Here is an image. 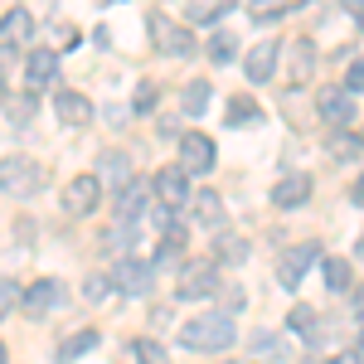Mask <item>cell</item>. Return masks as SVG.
I'll return each mask as SVG.
<instances>
[{"label": "cell", "mask_w": 364, "mask_h": 364, "mask_svg": "<svg viewBox=\"0 0 364 364\" xmlns=\"http://www.w3.org/2000/svg\"><path fill=\"white\" fill-rule=\"evenodd\" d=\"M233 336H238L233 316H228V311H209V316H195V321H185L175 340H180L185 350H204V355H219V350H228V345H233Z\"/></svg>", "instance_id": "1"}, {"label": "cell", "mask_w": 364, "mask_h": 364, "mask_svg": "<svg viewBox=\"0 0 364 364\" xmlns=\"http://www.w3.org/2000/svg\"><path fill=\"white\" fill-rule=\"evenodd\" d=\"M44 185V166L29 161V156H5L0 161V190L5 199H34Z\"/></svg>", "instance_id": "2"}, {"label": "cell", "mask_w": 364, "mask_h": 364, "mask_svg": "<svg viewBox=\"0 0 364 364\" xmlns=\"http://www.w3.org/2000/svg\"><path fill=\"white\" fill-rule=\"evenodd\" d=\"M146 29H151V39H156V49L170 58H190L195 54V34L185 25H170V15L166 10H151L146 15Z\"/></svg>", "instance_id": "3"}, {"label": "cell", "mask_w": 364, "mask_h": 364, "mask_svg": "<svg viewBox=\"0 0 364 364\" xmlns=\"http://www.w3.org/2000/svg\"><path fill=\"white\" fill-rule=\"evenodd\" d=\"M214 287H219V262H214V257H199V262H190V267L180 272L175 296H180V301H204V296H214Z\"/></svg>", "instance_id": "4"}, {"label": "cell", "mask_w": 364, "mask_h": 364, "mask_svg": "<svg viewBox=\"0 0 364 364\" xmlns=\"http://www.w3.org/2000/svg\"><path fill=\"white\" fill-rule=\"evenodd\" d=\"M97 199H102V180L97 175H73L63 185V214L68 219H87L97 209Z\"/></svg>", "instance_id": "5"}, {"label": "cell", "mask_w": 364, "mask_h": 364, "mask_svg": "<svg viewBox=\"0 0 364 364\" xmlns=\"http://www.w3.org/2000/svg\"><path fill=\"white\" fill-rule=\"evenodd\" d=\"M151 190H156V199L166 204V209H180V204H190V170L185 166H166L156 170V180H151Z\"/></svg>", "instance_id": "6"}, {"label": "cell", "mask_w": 364, "mask_h": 364, "mask_svg": "<svg viewBox=\"0 0 364 364\" xmlns=\"http://www.w3.org/2000/svg\"><path fill=\"white\" fill-rule=\"evenodd\" d=\"M316 107H321V117H326L336 132H345V127L355 122V92H350L345 83H331L321 97H316Z\"/></svg>", "instance_id": "7"}, {"label": "cell", "mask_w": 364, "mask_h": 364, "mask_svg": "<svg viewBox=\"0 0 364 364\" xmlns=\"http://www.w3.org/2000/svg\"><path fill=\"white\" fill-rule=\"evenodd\" d=\"M316 63H321L316 39H291V49H287V83H291V87H311Z\"/></svg>", "instance_id": "8"}, {"label": "cell", "mask_w": 364, "mask_h": 364, "mask_svg": "<svg viewBox=\"0 0 364 364\" xmlns=\"http://www.w3.org/2000/svg\"><path fill=\"white\" fill-rule=\"evenodd\" d=\"M151 277H156V267H151L146 257H122L117 272H112L122 296H146V291H151Z\"/></svg>", "instance_id": "9"}, {"label": "cell", "mask_w": 364, "mask_h": 364, "mask_svg": "<svg viewBox=\"0 0 364 364\" xmlns=\"http://www.w3.org/2000/svg\"><path fill=\"white\" fill-rule=\"evenodd\" d=\"M214 161H219V151H214V141L204 136V132H185L180 136V166L190 170V175L214 170Z\"/></svg>", "instance_id": "10"}, {"label": "cell", "mask_w": 364, "mask_h": 364, "mask_svg": "<svg viewBox=\"0 0 364 364\" xmlns=\"http://www.w3.org/2000/svg\"><path fill=\"white\" fill-rule=\"evenodd\" d=\"M97 180H102V190H112V195H127L136 180H132V156H122V151H102L97 156Z\"/></svg>", "instance_id": "11"}, {"label": "cell", "mask_w": 364, "mask_h": 364, "mask_svg": "<svg viewBox=\"0 0 364 364\" xmlns=\"http://www.w3.org/2000/svg\"><path fill=\"white\" fill-rule=\"evenodd\" d=\"M316 257H321V248H316V243H296L291 252H282V262H277V282L287 287V291H291L296 282L306 277V267L316 262Z\"/></svg>", "instance_id": "12"}, {"label": "cell", "mask_w": 364, "mask_h": 364, "mask_svg": "<svg viewBox=\"0 0 364 364\" xmlns=\"http://www.w3.org/2000/svg\"><path fill=\"white\" fill-rule=\"evenodd\" d=\"M252 364H301V355L287 345L282 336H252Z\"/></svg>", "instance_id": "13"}, {"label": "cell", "mask_w": 364, "mask_h": 364, "mask_svg": "<svg viewBox=\"0 0 364 364\" xmlns=\"http://www.w3.org/2000/svg\"><path fill=\"white\" fill-rule=\"evenodd\" d=\"M277 58H282V44H252V54L243 58V68H248V83L257 87V83H267L272 73H277Z\"/></svg>", "instance_id": "14"}, {"label": "cell", "mask_w": 364, "mask_h": 364, "mask_svg": "<svg viewBox=\"0 0 364 364\" xmlns=\"http://www.w3.org/2000/svg\"><path fill=\"white\" fill-rule=\"evenodd\" d=\"M311 199V175L306 170H291L287 180H277V190H272V204L277 209H301Z\"/></svg>", "instance_id": "15"}, {"label": "cell", "mask_w": 364, "mask_h": 364, "mask_svg": "<svg viewBox=\"0 0 364 364\" xmlns=\"http://www.w3.org/2000/svg\"><path fill=\"white\" fill-rule=\"evenodd\" d=\"M58 301H63V287H58V277H39V282L25 291V316H49Z\"/></svg>", "instance_id": "16"}, {"label": "cell", "mask_w": 364, "mask_h": 364, "mask_svg": "<svg viewBox=\"0 0 364 364\" xmlns=\"http://www.w3.org/2000/svg\"><path fill=\"white\" fill-rule=\"evenodd\" d=\"M54 117L58 122H68V127H87L92 122V102H87L83 92H54Z\"/></svg>", "instance_id": "17"}, {"label": "cell", "mask_w": 364, "mask_h": 364, "mask_svg": "<svg viewBox=\"0 0 364 364\" xmlns=\"http://www.w3.org/2000/svg\"><path fill=\"white\" fill-rule=\"evenodd\" d=\"M25 78H29V87H49L54 83L58 78V49H29Z\"/></svg>", "instance_id": "18"}, {"label": "cell", "mask_w": 364, "mask_h": 364, "mask_svg": "<svg viewBox=\"0 0 364 364\" xmlns=\"http://www.w3.org/2000/svg\"><path fill=\"white\" fill-rule=\"evenodd\" d=\"M190 214H195L199 228H219L224 224V199L214 195V190H199V195L190 199Z\"/></svg>", "instance_id": "19"}, {"label": "cell", "mask_w": 364, "mask_h": 364, "mask_svg": "<svg viewBox=\"0 0 364 364\" xmlns=\"http://www.w3.org/2000/svg\"><path fill=\"white\" fill-rule=\"evenodd\" d=\"M146 204H151V199H146V185H132V190H127V195H117V224L122 228H132L141 219V214H146Z\"/></svg>", "instance_id": "20"}, {"label": "cell", "mask_w": 364, "mask_h": 364, "mask_svg": "<svg viewBox=\"0 0 364 364\" xmlns=\"http://www.w3.org/2000/svg\"><path fill=\"white\" fill-rule=\"evenodd\" d=\"M243 257H248V238H238V233L219 228V233H214V262H228V267H238Z\"/></svg>", "instance_id": "21"}, {"label": "cell", "mask_w": 364, "mask_h": 364, "mask_svg": "<svg viewBox=\"0 0 364 364\" xmlns=\"http://www.w3.org/2000/svg\"><path fill=\"white\" fill-rule=\"evenodd\" d=\"M0 34H5V49H15V44H25L29 34H34V20H29L25 10H5V20H0Z\"/></svg>", "instance_id": "22"}, {"label": "cell", "mask_w": 364, "mask_h": 364, "mask_svg": "<svg viewBox=\"0 0 364 364\" xmlns=\"http://www.w3.org/2000/svg\"><path fill=\"white\" fill-rule=\"evenodd\" d=\"M92 350H97V331H73L68 340H58V360L63 364L83 360V355H92Z\"/></svg>", "instance_id": "23"}, {"label": "cell", "mask_w": 364, "mask_h": 364, "mask_svg": "<svg viewBox=\"0 0 364 364\" xmlns=\"http://www.w3.org/2000/svg\"><path fill=\"white\" fill-rule=\"evenodd\" d=\"M257 122H262V107L252 102V92L228 97V127H257Z\"/></svg>", "instance_id": "24"}, {"label": "cell", "mask_w": 364, "mask_h": 364, "mask_svg": "<svg viewBox=\"0 0 364 364\" xmlns=\"http://www.w3.org/2000/svg\"><path fill=\"white\" fill-rule=\"evenodd\" d=\"M180 252H185V233L175 228V233H166V238H161V248H156V257H151V267H156V272H166V267H175V262H180Z\"/></svg>", "instance_id": "25"}, {"label": "cell", "mask_w": 364, "mask_h": 364, "mask_svg": "<svg viewBox=\"0 0 364 364\" xmlns=\"http://www.w3.org/2000/svg\"><path fill=\"white\" fill-rule=\"evenodd\" d=\"M321 282H326V291H350V262L345 257H321Z\"/></svg>", "instance_id": "26"}, {"label": "cell", "mask_w": 364, "mask_h": 364, "mask_svg": "<svg viewBox=\"0 0 364 364\" xmlns=\"http://www.w3.org/2000/svg\"><path fill=\"white\" fill-rule=\"evenodd\" d=\"M228 15V5H209V0H195V5H185V20L190 25H219Z\"/></svg>", "instance_id": "27"}, {"label": "cell", "mask_w": 364, "mask_h": 364, "mask_svg": "<svg viewBox=\"0 0 364 364\" xmlns=\"http://www.w3.org/2000/svg\"><path fill=\"white\" fill-rule=\"evenodd\" d=\"M132 355H136V364H170L166 345H161V340H151V336L132 340Z\"/></svg>", "instance_id": "28"}, {"label": "cell", "mask_w": 364, "mask_h": 364, "mask_svg": "<svg viewBox=\"0 0 364 364\" xmlns=\"http://www.w3.org/2000/svg\"><path fill=\"white\" fill-rule=\"evenodd\" d=\"M180 107H185L190 117H199L204 107H209V83H199V78H195V83H185V92H180Z\"/></svg>", "instance_id": "29"}, {"label": "cell", "mask_w": 364, "mask_h": 364, "mask_svg": "<svg viewBox=\"0 0 364 364\" xmlns=\"http://www.w3.org/2000/svg\"><path fill=\"white\" fill-rule=\"evenodd\" d=\"M233 54H238V39L219 29V34L209 39V58H214V63H233Z\"/></svg>", "instance_id": "30"}, {"label": "cell", "mask_w": 364, "mask_h": 364, "mask_svg": "<svg viewBox=\"0 0 364 364\" xmlns=\"http://www.w3.org/2000/svg\"><path fill=\"white\" fill-rule=\"evenodd\" d=\"M360 151H364V136H350V132H340V136L331 141V156H336V161H355Z\"/></svg>", "instance_id": "31"}, {"label": "cell", "mask_w": 364, "mask_h": 364, "mask_svg": "<svg viewBox=\"0 0 364 364\" xmlns=\"http://www.w3.org/2000/svg\"><path fill=\"white\" fill-rule=\"evenodd\" d=\"M107 291H117V282L107 277V272H92V277L83 282V296H87V301H102Z\"/></svg>", "instance_id": "32"}, {"label": "cell", "mask_w": 364, "mask_h": 364, "mask_svg": "<svg viewBox=\"0 0 364 364\" xmlns=\"http://www.w3.org/2000/svg\"><path fill=\"white\" fill-rule=\"evenodd\" d=\"M291 331H301L306 340H316V311L311 306H291Z\"/></svg>", "instance_id": "33"}, {"label": "cell", "mask_w": 364, "mask_h": 364, "mask_svg": "<svg viewBox=\"0 0 364 364\" xmlns=\"http://www.w3.org/2000/svg\"><path fill=\"white\" fill-rule=\"evenodd\" d=\"M15 306H25V296H20L15 277H5V287H0V311H5V316H15Z\"/></svg>", "instance_id": "34"}, {"label": "cell", "mask_w": 364, "mask_h": 364, "mask_svg": "<svg viewBox=\"0 0 364 364\" xmlns=\"http://www.w3.org/2000/svg\"><path fill=\"white\" fill-rule=\"evenodd\" d=\"M156 97H161V87H156V83H141L136 97H132V112H151V107H156Z\"/></svg>", "instance_id": "35"}, {"label": "cell", "mask_w": 364, "mask_h": 364, "mask_svg": "<svg viewBox=\"0 0 364 364\" xmlns=\"http://www.w3.org/2000/svg\"><path fill=\"white\" fill-rule=\"evenodd\" d=\"M29 112H34L29 102H15V97H5V122H10V127H25Z\"/></svg>", "instance_id": "36"}, {"label": "cell", "mask_w": 364, "mask_h": 364, "mask_svg": "<svg viewBox=\"0 0 364 364\" xmlns=\"http://www.w3.org/2000/svg\"><path fill=\"white\" fill-rule=\"evenodd\" d=\"M282 15H287V5H277V0H272V5L252 10V25H272V20H282Z\"/></svg>", "instance_id": "37"}, {"label": "cell", "mask_w": 364, "mask_h": 364, "mask_svg": "<svg viewBox=\"0 0 364 364\" xmlns=\"http://www.w3.org/2000/svg\"><path fill=\"white\" fill-rule=\"evenodd\" d=\"M345 87H350V92H364V58H360V63H350V78H345Z\"/></svg>", "instance_id": "38"}, {"label": "cell", "mask_w": 364, "mask_h": 364, "mask_svg": "<svg viewBox=\"0 0 364 364\" xmlns=\"http://www.w3.org/2000/svg\"><path fill=\"white\" fill-rule=\"evenodd\" d=\"M326 364H364V355L360 350H340V355H331Z\"/></svg>", "instance_id": "39"}, {"label": "cell", "mask_w": 364, "mask_h": 364, "mask_svg": "<svg viewBox=\"0 0 364 364\" xmlns=\"http://www.w3.org/2000/svg\"><path fill=\"white\" fill-rule=\"evenodd\" d=\"M355 316H360V321H364V287H360V291H355Z\"/></svg>", "instance_id": "40"}, {"label": "cell", "mask_w": 364, "mask_h": 364, "mask_svg": "<svg viewBox=\"0 0 364 364\" xmlns=\"http://www.w3.org/2000/svg\"><path fill=\"white\" fill-rule=\"evenodd\" d=\"M355 204H364V175L355 180Z\"/></svg>", "instance_id": "41"}, {"label": "cell", "mask_w": 364, "mask_h": 364, "mask_svg": "<svg viewBox=\"0 0 364 364\" xmlns=\"http://www.w3.org/2000/svg\"><path fill=\"white\" fill-rule=\"evenodd\" d=\"M350 15H355V20H360V25H364V5H360V0H355V5H350Z\"/></svg>", "instance_id": "42"}, {"label": "cell", "mask_w": 364, "mask_h": 364, "mask_svg": "<svg viewBox=\"0 0 364 364\" xmlns=\"http://www.w3.org/2000/svg\"><path fill=\"white\" fill-rule=\"evenodd\" d=\"M355 252H360V257H364V233H360V243H355Z\"/></svg>", "instance_id": "43"}, {"label": "cell", "mask_w": 364, "mask_h": 364, "mask_svg": "<svg viewBox=\"0 0 364 364\" xmlns=\"http://www.w3.org/2000/svg\"><path fill=\"white\" fill-rule=\"evenodd\" d=\"M360 355H364V340H360Z\"/></svg>", "instance_id": "44"}, {"label": "cell", "mask_w": 364, "mask_h": 364, "mask_svg": "<svg viewBox=\"0 0 364 364\" xmlns=\"http://www.w3.org/2000/svg\"><path fill=\"white\" fill-rule=\"evenodd\" d=\"M224 364H238V360H224Z\"/></svg>", "instance_id": "45"}]
</instances>
